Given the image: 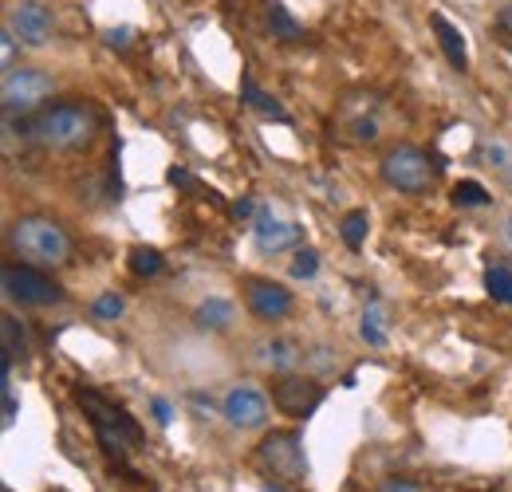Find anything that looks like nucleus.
<instances>
[{"mask_svg":"<svg viewBox=\"0 0 512 492\" xmlns=\"http://www.w3.org/2000/svg\"><path fill=\"white\" fill-rule=\"evenodd\" d=\"M32 138L48 150H83L95 138V115L79 103H60L48 107L36 123H32Z\"/></svg>","mask_w":512,"mask_h":492,"instance_id":"obj_1","label":"nucleus"},{"mask_svg":"<svg viewBox=\"0 0 512 492\" xmlns=\"http://www.w3.org/2000/svg\"><path fill=\"white\" fill-rule=\"evenodd\" d=\"M79 406L87 410V418H91V426H95V433H99V441H103L107 453L123 457V453L142 445V430H138V422L130 418L123 406H111V402L99 398L95 390H79Z\"/></svg>","mask_w":512,"mask_h":492,"instance_id":"obj_2","label":"nucleus"},{"mask_svg":"<svg viewBox=\"0 0 512 492\" xmlns=\"http://www.w3.org/2000/svg\"><path fill=\"white\" fill-rule=\"evenodd\" d=\"M12 248H16L24 260L48 264V268L64 264L67 256H71V241H67V233L52 217H24V221H16V229H12Z\"/></svg>","mask_w":512,"mask_h":492,"instance_id":"obj_3","label":"nucleus"},{"mask_svg":"<svg viewBox=\"0 0 512 492\" xmlns=\"http://www.w3.org/2000/svg\"><path fill=\"white\" fill-rule=\"evenodd\" d=\"M383 182L398 193H426L434 185V166L418 146H394L379 166Z\"/></svg>","mask_w":512,"mask_h":492,"instance_id":"obj_4","label":"nucleus"},{"mask_svg":"<svg viewBox=\"0 0 512 492\" xmlns=\"http://www.w3.org/2000/svg\"><path fill=\"white\" fill-rule=\"evenodd\" d=\"M256 457L260 465L280 477V481H304L308 477V457H304V445L292 430H276L268 433L260 445H256Z\"/></svg>","mask_w":512,"mask_h":492,"instance_id":"obj_5","label":"nucleus"},{"mask_svg":"<svg viewBox=\"0 0 512 492\" xmlns=\"http://www.w3.org/2000/svg\"><path fill=\"white\" fill-rule=\"evenodd\" d=\"M52 95V79L44 71H4V87H0V103H4V115L16 119V115H28L36 107H44V99Z\"/></svg>","mask_w":512,"mask_h":492,"instance_id":"obj_6","label":"nucleus"},{"mask_svg":"<svg viewBox=\"0 0 512 492\" xmlns=\"http://www.w3.org/2000/svg\"><path fill=\"white\" fill-rule=\"evenodd\" d=\"M4 292H8V300L24 304V308H48V304H60L64 300V288L52 284L32 264H8L4 268Z\"/></svg>","mask_w":512,"mask_h":492,"instance_id":"obj_7","label":"nucleus"},{"mask_svg":"<svg viewBox=\"0 0 512 492\" xmlns=\"http://www.w3.org/2000/svg\"><path fill=\"white\" fill-rule=\"evenodd\" d=\"M272 402L280 414L288 418H312L323 402V386L316 378H300V374H284L272 386Z\"/></svg>","mask_w":512,"mask_h":492,"instance_id":"obj_8","label":"nucleus"},{"mask_svg":"<svg viewBox=\"0 0 512 492\" xmlns=\"http://www.w3.org/2000/svg\"><path fill=\"white\" fill-rule=\"evenodd\" d=\"M8 28L16 32L20 44L44 48V44L52 40L56 20H52V8H48L44 0H20V4H12V12H8Z\"/></svg>","mask_w":512,"mask_h":492,"instance_id":"obj_9","label":"nucleus"},{"mask_svg":"<svg viewBox=\"0 0 512 492\" xmlns=\"http://www.w3.org/2000/svg\"><path fill=\"white\" fill-rule=\"evenodd\" d=\"M221 414H225V422L237 426V430H256V426H264V418H268V398H264L256 386H233V390L225 394V402H221Z\"/></svg>","mask_w":512,"mask_h":492,"instance_id":"obj_10","label":"nucleus"},{"mask_svg":"<svg viewBox=\"0 0 512 492\" xmlns=\"http://www.w3.org/2000/svg\"><path fill=\"white\" fill-rule=\"evenodd\" d=\"M249 311L256 319L272 323V319H284L292 311V292L272 284V280H249Z\"/></svg>","mask_w":512,"mask_h":492,"instance_id":"obj_11","label":"nucleus"},{"mask_svg":"<svg viewBox=\"0 0 512 492\" xmlns=\"http://www.w3.org/2000/svg\"><path fill=\"white\" fill-rule=\"evenodd\" d=\"M253 241L260 252H284V248H292L300 241V229L292 225V221H280V217H272V213H256L253 221Z\"/></svg>","mask_w":512,"mask_h":492,"instance_id":"obj_12","label":"nucleus"},{"mask_svg":"<svg viewBox=\"0 0 512 492\" xmlns=\"http://www.w3.org/2000/svg\"><path fill=\"white\" fill-rule=\"evenodd\" d=\"M430 24H434V32H438V44H442V52H446L449 67L465 71V67H469V52H465V40H461V32L449 24L442 12H434V16H430Z\"/></svg>","mask_w":512,"mask_h":492,"instance_id":"obj_13","label":"nucleus"},{"mask_svg":"<svg viewBox=\"0 0 512 492\" xmlns=\"http://www.w3.org/2000/svg\"><path fill=\"white\" fill-rule=\"evenodd\" d=\"M233 300H225V296H209V300H201L197 311H193V319H197V327H205V331H225V327H233Z\"/></svg>","mask_w":512,"mask_h":492,"instance_id":"obj_14","label":"nucleus"},{"mask_svg":"<svg viewBox=\"0 0 512 492\" xmlns=\"http://www.w3.org/2000/svg\"><path fill=\"white\" fill-rule=\"evenodd\" d=\"M268 28H272L280 40H300V36H304L300 20L284 8V0H268Z\"/></svg>","mask_w":512,"mask_h":492,"instance_id":"obj_15","label":"nucleus"},{"mask_svg":"<svg viewBox=\"0 0 512 492\" xmlns=\"http://www.w3.org/2000/svg\"><path fill=\"white\" fill-rule=\"evenodd\" d=\"M0 331H4V355H8V359H16V355L28 351V331L20 327L16 315H4V319H0Z\"/></svg>","mask_w":512,"mask_h":492,"instance_id":"obj_16","label":"nucleus"},{"mask_svg":"<svg viewBox=\"0 0 512 492\" xmlns=\"http://www.w3.org/2000/svg\"><path fill=\"white\" fill-rule=\"evenodd\" d=\"M359 331H363V339H367L371 347H386V311L379 308V304H371V308L363 311Z\"/></svg>","mask_w":512,"mask_h":492,"instance_id":"obj_17","label":"nucleus"},{"mask_svg":"<svg viewBox=\"0 0 512 492\" xmlns=\"http://www.w3.org/2000/svg\"><path fill=\"white\" fill-rule=\"evenodd\" d=\"M485 292L497 300V304H512V268L497 264L485 272Z\"/></svg>","mask_w":512,"mask_h":492,"instance_id":"obj_18","label":"nucleus"},{"mask_svg":"<svg viewBox=\"0 0 512 492\" xmlns=\"http://www.w3.org/2000/svg\"><path fill=\"white\" fill-rule=\"evenodd\" d=\"M367 225H371V217H367L363 209H355V213H347V217H343L339 233H343L347 248H363V241H367Z\"/></svg>","mask_w":512,"mask_h":492,"instance_id":"obj_19","label":"nucleus"},{"mask_svg":"<svg viewBox=\"0 0 512 492\" xmlns=\"http://www.w3.org/2000/svg\"><path fill=\"white\" fill-rule=\"evenodd\" d=\"M127 264H130V272L134 276H158L162 272V252H154V248H134L127 256Z\"/></svg>","mask_w":512,"mask_h":492,"instance_id":"obj_20","label":"nucleus"},{"mask_svg":"<svg viewBox=\"0 0 512 492\" xmlns=\"http://www.w3.org/2000/svg\"><path fill=\"white\" fill-rule=\"evenodd\" d=\"M123 311H127V300H123V296H115V292H103V296L91 304V315H95V319H103V323L123 319Z\"/></svg>","mask_w":512,"mask_h":492,"instance_id":"obj_21","label":"nucleus"},{"mask_svg":"<svg viewBox=\"0 0 512 492\" xmlns=\"http://www.w3.org/2000/svg\"><path fill=\"white\" fill-rule=\"evenodd\" d=\"M245 99L253 103L256 111H264V115H272V119H288V115H284V107H280L276 99H268L264 91H256V87H253V79H245Z\"/></svg>","mask_w":512,"mask_h":492,"instance_id":"obj_22","label":"nucleus"},{"mask_svg":"<svg viewBox=\"0 0 512 492\" xmlns=\"http://www.w3.org/2000/svg\"><path fill=\"white\" fill-rule=\"evenodd\" d=\"M316 272H320V256H316L312 248H300L296 260H292V276H296V280H308V276H316Z\"/></svg>","mask_w":512,"mask_h":492,"instance_id":"obj_23","label":"nucleus"},{"mask_svg":"<svg viewBox=\"0 0 512 492\" xmlns=\"http://www.w3.org/2000/svg\"><path fill=\"white\" fill-rule=\"evenodd\" d=\"M453 201H457V205H485L489 193H485L477 182H461L457 189H453Z\"/></svg>","mask_w":512,"mask_h":492,"instance_id":"obj_24","label":"nucleus"},{"mask_svg":"<svg viewBox=\"0 0 512 492\" xmlns=\"http://www.w3.org/2000/svg\"><path fill=\"white\" fill-rule=\"evenodd\" d=\"M272 351H264V363L272 367H288L292 363V343H268Z\"/></svg>","mask_w":512,"mask_h":492,"instance_id":"obj_25","label":"nucleus"},{"mask_svg":"<svg viewBox=\"0 0 512 492\" xmlns=\"http://www.w3.org/2000/svg\"><path fill=\"white\" fill-rule=\"evenodd\" d=\"M0 402H4V426L16 422V394H12V382L0 378Z\"/></svg>","mask_w":512,"mask_h":492,"instance_id":"obj_26","label":"nucleus"},{"mask_svg":"<svg viewBox=\"0 0 512 492\" xmlns=\"http://www.w3.org/2000/svg\"><path fill=\"white\" fill-rule=\"evenodd\" d=\"M0 63H4V71H12V63H16V32L12 28L0 32Z\"/></svg>","mask_w":512,"mask_h":492,"instance_id":"obj_27","label":"nucleus"},{"mask_svg":"<svg viewBox=\"0 0 512 492\" xmlns=\"http://www.w3.org/2000/svg\"><path fill=\"white\" fill-rule=\"evenodd\" d=\"M150 410H154L158 426H170V422H174V410H170V402H166V398H154V402H150Z\"/></svg>","mask_w":512,"mask_h":492,"instance_id":"obj_28","label":"nucleus"},{"mask_svg":"<svg viewBox=\"0 0 512 492\" xmlns=\"http://www.w3.org/2000/svg\"><path fill=\"white\" fill-rule=\"evenodd\" d=\"M107 44H111V48H127V44H130V28H115V32L107 36Z\"/></svg>","mask_w":512,"mask_h":492,"instance_id":"obj_29","label":"nucleus"},{"mask_svg":"<svg viewBox=\"0 0 512 492\" xmlns=\"http://www.w3.org/2000/svg\"><path fill=\"white\" fill-rule=\"evenodd\" d=\"M383 492H418V485H410V481H386Z\"/></svg>","mask_w":512,"mask_h":492,"instance_id":"obj_30","label":"nucleus"},{"mask_svg":"<svg viewBox=\"0 0 512 492\" xmlns=\"http://www.w3.org/2000/svg\"><path fill=\"white\" fill-rule=\"evenodd\" d=\"M260 492H284V489H280V485H264Z\"/></svg>","mask_w":512,"mask_h":492,"instance_id":"obj_31","label":"nucleus"},{"mask_svg":"<svg viewBox=\"0 0 512 492\" xmlns=\"http://www.w3.org/2000/svg\"><path fill=\"white\" fill-rule=\"evenodd\" d=\"M505 233H509V241H512V217L505 221Z\"/></svg>","mask_w":512,"mask_h":492,"instance_id":"obj_32","label":"nucleus"}]
</instances>
